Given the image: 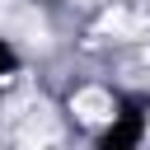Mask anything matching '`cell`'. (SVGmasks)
I'll use <instances>...</instances> for the list:
<instances>
[{"label": "cell", "mask_w": 150, "mask_h": 150, "mask_svg": "<svg viewBox=\"0 0 150 150\" xmlns=\"http://www.w3.org/2000/svg\"><path fill=\"white\" fill-rule=\"evenodd\" d=\"M9 70H14V52L0 42V75H9Z\"/></svg>", "instance_id": "obj_1"}]
</instances>
